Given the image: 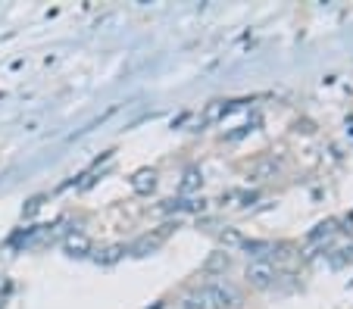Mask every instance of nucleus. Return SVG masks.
I'll return each mask as SVG.
<instances>
[{"instance_id": "1", "label": "nucleus", "mask_w": 353, "mask_h": 309, "mask_svg": "<svg viewBox=\"0 0 353 309\" xmlns=\"http://www.w3.org/2000/svg\"><path fill=\"white\" fill-rule=\"evenodd\" d=\"M247 281L254 284V288H269V284L275 281V269H272V262L266 259H256L247 266Z\"/></svg>"}, {"instance_id": "2", "label": "nucleus", "mask_w": 353, "mask_h": 309, "mask_svg": "<svg viewBox=\"0 0 353 309\" xmlns=\"http://www.w3.org/2000/svg\"><path fill=\"white\" fill-rule=\"evenodd\" d=\"M132 188H134V194H150L157 188V172L154 169H138L132 175Z\"/></svg>"}, {"instance_id": "3", "label": "nucleus", "mask_w": 353, "mask_h": 309, "mask_svg": "<svg viewBox=\"0 0 353 309\" xmlns=\"http://www.w3.org/2000/svg\"><path fill=\"white\" fill-rule=\"evenodd\" d=\"M66 253L69 256H88L91 253V237H88L85 231H72V235H66Z\"/></svg>"}, {"instance_id": "4", "label": "nucleus", "mask_w": 353, "mask_h": 309, "mask_svg": "<svg viewBox=\"0 0 353 309\" xmlns=\"http://www.w3.org/2000/svg\"><path fill=\"white\" fill-rule=\"evenodd\" d=\"M203 188V175H200V169H188L185 178H181V194H194V191Z\"/></svg>"}, {"instance_id": "5", "label": "nucleus", "mask_w": 353, "mask_h": 309, "mask_svg": "<svg viewBox=\"0 0 353 309\" xmlns=\"http://www.w3.org/2000/svg\"><path fill=\"white\" fill-rule=\"evenodd\" d=\"M122 256V247H110V250H103V256H97L100 262H116Z\"/></svg>"}, {"instance_id": "6", "label": "nucleus", "mask_w": 353, "mask_h": 309, "mask_svg": "<svg viewBox=\"0 0 353 309\" xmlns=\"http://www.w3.org/2000/svg\"><path fill=\"white\" fill-rule=\"evenodd\" d=\"M181 309H203V303H200L197 297H188V300L181 303Z\"/></svg>"}]
</instances>
